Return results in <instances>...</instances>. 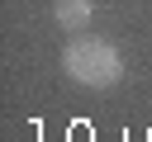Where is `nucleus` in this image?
<instances>
[{
  "instance_id": "obj_1",
  "label": "nucleus",
  "mask_w": 152,
  "mask_h": 142,
  "mask_svg": "<svg viewBox=\"0 0 152 142\" xmlns=\"http://www.w3.org/2000/svg\"><path fill=\"white\" fill-rule=\"evenodd\" d=\"M62 71H66L76 85H86V90H109V85H119V76H124V57H119V47H114L109 38H86V33H76V38L62 47Z\"/></svg>"
},
{
  "instance_id": "obj_2",
  "label": "nucleus",
  "mask_w": 152,
  "mask_h": 142,
  "mask_svg": "<svg viewBox=\"0 0 152 142\" xmlns=\"http://www.w3.org/2000/svg\"><path fill=\"white\" fill-rule=\"evenodd\" d=\"M90 14H95L90 0H57V5H52V19H57L62 28H71V33H81V28L90 24Z\"/></svg>"
}]
</instances>
